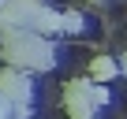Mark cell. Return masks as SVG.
Wrapping results in <instances>:
<instances>
[{
	"label": "cell",
	"mask_w": 127,
	"mask_h": 119,
	"mask_svg": "<svg viewBox=\"0 0 127 119\" xmlns=\"http://www.w3.org/2000/svg\"><path fill=\"white\" fill-rule=\"evenodd\" d=\"M0 52L11 67L19 71H49L52 67V45L45 41V34L30 30V26H0Z\"/></svg>",
	"instance_id": "cell-1"
},
{
	"label": "cell",
	"mask_w": 127,
	"mask_h": 119,
	"mask_svg": "<svg viewBox=\"0 0 127 119\" xmlns=\"http://www.w3.org/2000/svg\"><path fill=\"white\" fill-rule=\"evenodd\" d=\"M94 100H90V82L86 78H71L64 86V112L71 119H94Z\"/></svg>",
	"instance_id": "cell-2"
},
{
	"label": "cell",
	"mask_w": 127,
	"mask_h": 119,
	"mask_svg": "<svg viewBox=\"0 0 127 119\" xmlns=\"http://www.w3.org/2000/svg\"><path fill=\"white\" fill-rule=\"evenodd\" d=\"M41 0H0V26H30L41 15Z\"/></svg>",
	"instance_id": "cell-3"
},
{
	"label": "cell",
	"mask_w": 127,
	"mask_h": 119,
	"mask_svg": "<svg viewBox=\"0 0 127 119\" xmlns=\"http://www.w3.org/2000/svg\"><path fill=\"white\" fill-rule=\"evenodd\" d=\"M0 93H4L11 104H19V100H30V82H26V75H19V67H4L0 71Z\"/></svg>",
	"instance_id": "cell-4"
},
{
	"label": "cell",
	"mask_w": 127,
	"mask_h": 119,
	"mask_svg": "<svg viewBox=\"0 0 127 119\" xmlns=\"http://www.w3.org/2000/svg\"><path fill=\"white\" fill-rule=\"evenodd\" d=\"M120 75V60L112 56H94L90 60V82H112Z\"/></svg>",
	"instance_id": "cell-5"
},
{
	"label": "cell",
	"mask_w": 127,
	"mask_h": 119,
	"mask_svg": "<svg viewBox=\"0 0 127 119\" xmlns=\"http://www.w3.org/2000/svg\"><path fill=\"white\" fill-rule=\"evenodd\" d=\"M34 30L45 34V37H49V34H60V30H64V15L52 11V8H41V15L34 19Z\"/></svg>",
	"instance_id": "cell-6"
},
{
	"label": "cell",
	"mask_w": 127,
	"mask_h": 119,
	"mask_svg": "<svg viewBox=\"0 0 127 119\" xmlns=\"http://www.w3.org/2000/svg\"><path fill=\"white\" fill-rule=\"evenodd\" d=\"M64 30H67V34H79L82 30V15L79 11H64Z\"/></svg>",
	"instance_id": "cell-7"
},
{
	"label": "cell",
	"mask_w": 127,
	"mask_h": 119,
	"mask_svg": "<svg viewBox=\"0 0 127 119\" xmlns=\"http://www.w3.org/2000/svg\"><path fill=\"white\" fill-rule=\"evenodd\" d=\"M90 100L101 108V104H108V89H105V82H97V86H90Z\"/></svg>",
	"instance_id": "cell-8"
},
{
	"label": "cell",
	"mask_w": 127,
	"mask_h": 119,
	"mask_svg": "<svg viewBox=\"0 0 127 119\" xmlns=\"http://www.w3.org/2000/svg\"><path fill=\"white\" fill-rule=\"evenodd\" d=\"M120 75H127V52L120 56Z\"/></svg>",
	"instance_id": "cell-9"
},
{
	"label": "cell",
	"mask_w": 127,
	"mask_h": 119,
	"mask_svg": "<svg viewBox=\"0 0 127 119\" xmlns=\"http://www.w3.org/2000/svg\"><path fill=\"white\" fill-rule=\"evenodd\" d=\"M8 104H11V100H8V97H4V93H0V108H4V112H8Z\"/></svg>",
	"instance_id": "cell-10"
},
{
	"label": "cell",
	"mask_w": 127,
	"mask_h": 119,
	"mask_svg": "<svg viewBox=\"0 0 127 119\" xmlns=\"http://www.w3.org/2000/svg\"><path fill=\"white\" fill-rule=\"evenodd\" d=\"M0 119H4V108H0Z\"/></svg>",
	"instance_id": "cell-11"
}]
</instances>
